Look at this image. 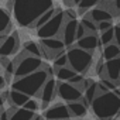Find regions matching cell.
Listing matches in <instances>:
<instances>
[{
    "mask_svg": "<svg viewBox=\"0 0 120 120\" xmlns=\"http://www.w3.org/2000/svg\"><path fill=\"white\" fill-rule=\"evenodd\" d=\"M42 116H44L45 120H56V119H67V117H71V113H69L67 105L58 103V105H54V106L45 109V112H44Z\"/></svg>",
    "mask_w": 120,
    "mask_h": 120,
    "instance_id": "7c38bea8",
    "label": "cell"
},
{
    "mask_svg": "<svg viewBox=\"0 0 120 120\" xmlns=\"http://www.w3.org/2000/svg\"><path fill=\"white\" fill-rule=\"evenodd\" d=\"M11 59L9 56H0V67H2V69H4L9 64H10Z\"/></svg>",
    "mask_w": 120,
    "mask_h": 120,
    "instance_id": "d590c367",
    "label": "cell"
},
{
    "mask_svg": "<svg viewBox=\"0 0 120 120\" xmlns=\"http://www.w3.org/2000/svg\"><path fill=\"white\" fill-rule=\"evenodd\" d=\"M98 95V82H92L85 90H83V99L86 100V103L90 106V103H92V100L95 99V96Z\"/></svg>",
    "mask_w": 120,
    "mask_h": 120,
    "instance_id": "603a6c76",
    "label": "cell"
},
{
    "mask_svg": "<svg viewBox=\"0 0 120 120\" xmlns=\"http://www.w3.org/2000/svg\"><path fill=\"white\" fill-rule=\"evenodd\" d=\"M100 42H99V37L96 35V34H85L82 38H79L78 41H76V45L79 47V48H82V49H86V51H89V52H93L96 48H98V45H99Z\"/></svg>",
    "mask_w": 120,
    "mask_h": 120,
    "instance_id": "5bb4252c",
    "label": "cell"
},
{
    "mask_svg": "<svg viewBox=\"0 0 120 120\" xmlns=\"http://www.w3.org/2000/svg\"><path fill=\"white\" fill-rule=\"evenodd\" d=\"M34 116H35V112H31L24 106H21L13 112V114L10 116V120H33Z\"/></svg>",
    "mask_w": 120,
    "mask_h": 120,
    "instance_id": "d6986e66",
    "label": "cell"
},
{
    "mask_svg": "<svg viewBox=\"0 0 120 120\" xmlns=\"http://www.w3.org/2000/svg\"><path fill=\"white\" fill-rule=\"evenodd\" d=\"M114 40V27H110L105 31L100 33V37H99V42L103 44V45H107L110 42H113Z\"/></svg>",
    "mask_w": 120,
    "mask_h": 120,
    "instance_id": "cb8c5ba5",
    "label": "cell"
},
{
    "mask_svg": "<svg viewBox=\"0 0 120 120\" xmlns=\"http://www.w3.org/2000/svg\"><path fill=\"white\" fill-rule=\"evenodd\" d=\"M78 20H65L64 27L61 30V38L65 44V47H71L76 42V27H78Z\"/></svg>",
    "mask_w": 120,
    "mask_h": 120,
    "instance_id": "8fae6325",
    "label": "cell"
},
{
    "mask_svg": "<svg viewBox=\"0 0 120 120\" xmlns=\"http://www.w3.org/2000/svg\"><path fill=\"white\" fill-rule=\"evenodd\" d=\"M6 79H4V76L2 75V74H0V90H3L4 89V86H6Z\"/></svg>",
    "mask_w": 120,
    "mask_h": 120,
    "instance_id": "74e56055",
    "label": "cell"
},
{
    "mask_svg": "<svg viewBox=\"0 0 120 120\" xmlns=\"http://www.w3.org/2000/svg\"><path fill=\"white\" fill-rule=\"evenodd\" d=\"M68 65V56H67V52L61 54V55H58L54 58V67L55 69L56 68H61V67H67Z\"/></svg>",
    "mask_w": 120,
    "mask_h": 120,
    "instance_id": "83f0119b",
    "label": "cell"
},
{
    "mask_svg": "<svg viewBox=\"0 0 120 120\" xmlns=\"http://www.w3.org/2000/svg\"><path fill=\"white\" fill-rule=\"evenodd\" d=\"M81 24L85 27L86 33H89V34H96V33H98V26H96V23H95L89 16L83 17V19L81 20Z\"/></svg>",
    "mask_w": 120,
    "mask_h": 120,
    "instance_id": "484cf974",
    "label": "cell"
},
{
    "mask_svg": "<svg viewBox=\"0 0 120 120\" xmlns=\"http://www.w3.org/2000/svg\"><path fill=\"white\" fill-rule=\"evenodd\" d=\"M79 2H81V0H74V4H76V6H78V4H79Z\"/></svg>",
    "mask_w": 120,
    "mask_h": 120,
    "instance_id": "ab89813d",
    "label": "cell"
},
{
    "mask_svg": "<svg viewBox=\"0 0 120 120\" xmlns=\"http://www.w3.org/2000/svg\"><path fill=\"white\" fill-rule=\"evenodd\" d=\"M56 95L65 102H75L83 96V92L79 90L75 85L61 81V82H56Z\"/></svg>",
    "mask_w": 120,
    "mask_h": 120,
    "instance_id": "ba28073f",
    "label": "cell"
},
{
    "mask_svg": "<svg viewBox=\"0 0 120 120\" xmlns=\"http://www.w3.org/2000/svg\"><path fill=\"white\" fill-rule=\"evenodd\" d=\"M30 99L28 95L20 92V90H16V89H11L9 92V99H7V103H10V106H17V107H21L24 106V103Z\"/></svg>",
    "mask_w": 120,
    "mask_h": 120,
    "instance_id": "ac0fdd59",
    "label": "cell"
},
{
    "mask_svg": "<svg viewBox=\"0 0 120 120\" xmlns=\"http://www.w3.org/2000/svg\"><path fill=\"white\" fill-rule=\"evenodd\" d=\"M64 14H65V20H74V19H76V13L72 9H68L67 11H64Z\"/></svg>",
    "mask_w": 120,
    "mask_h": 120,
    "instance_id": "e575fe53",
    "label": "cell"
},
{
    "mask_svg": "<svg viewBox=\"0 0 120 120\" xmlns=\"http://www.w3.org/2000/svg\"><path fill=\"white\" fill-rule=\"evenodd\" d=\"M65 23V14L62 10L56 9V11L54 13V16L40 28H37V35L40 38H49V37H56L61 33L62 27Z\"/></svg>",
    "mask_w": 120,
    "mask_h": 120,
    "instance_id": "8992f818",
    "label": "cell"
},
{
    "mask_svg": "<svg viewBox=\"0 0 120 120\" xmlns=\"http://www.w3.org/2000/svg\"><path fill=\"white\" fill-rule=\"evenodd\" d=\"M96 24L100 23V21H105V20H112L113 19V14L106 10L105 7H96V9H90L89 10V14H88Z\"/></svg>",
    "mask_w": 120,
    "mask_h": 120,
    "instance_id": "e0dca14e",
    "label": "cell"
},
{
    "mask_svg": "<svg viewBox=\"0 0 120 120\" xmlns=\"http://www.w3.org/2000/svg\"><path fill=\"white\" fill-rule=\"evenodd\" d=\"M20 38L17 33H9L0 42V56H11L19 51Z\"/></svg>",
    "mask_w": 120,
    "mask_h": 120,
    "instance_id": "9c48e42d",
    "label": "cell"
},
{
    "mask_svg": "<svg viewBox=\"0 0 120 120\" xmlns=\"http://www.w3.org/2000/svg\"><path fill=\"white\" fill-rule=\"evenodd\" d=\"M68 110L71 113V117H83L88 112V106L82 102V100H75V102H67Z\"/></svg>",
    "mask_w": 120,
    "mask_h": 120,
    "instance_id": "2e32d148",
    "label": "cell"
},
{
    "mask_svg": "<svg viewBox=\"0 0 120 120\" xmlns=\"http://www.w3.org/2000/svg\"><path fill=\"white\" fill-rule=\"evenodd\" d=\"M119 74H120V56H116L113 59L106 61V64H105V72H103L102 76H106L110 81L117 82Z\"/></svg>",
    "mask_w": 120,
    "mask_h": 120,
    "instance_id": "4fadbf2b",
    "label": "cell"
},
{
    "mask_svg": "<svg viewBox=\"0 0 120 120\" xmlns=\"http://www.w3.org/2000/svg\"><path fill=\"white\" fill-rule=\"evenodd\" d=\"M117 83L120 85V74H119V79H117Z\"/></svg>",
    "mask_w": 120,
    "mask_h": 120,
    "instance_id": "b9f144b4",
    "label": "cell"
},
{
    "mask_svg": "<svg viewBox=\"0 0 120 120\" xmlns=\"http://www.w3.org/2000/svg\"><path fill=\"white\" fill-rule=\"evenodd\" d=\"M41 49L44 56L55 58L58 55H61L65 52V44L62 38H56V37H49V38H41Z\"/></svg>",
    "mask_w": 120,
    "mask_h": 120,
    "instance_id": "52a82bcc",
    "label": "cell"
},
{
    "mask_svg": "<svg viewBox=\"0 0 120 120\" xmlns=\"http://www.w3.org/2000/svg\"><path fill=\"white\" fill-rule=\"evenodd\" d=\"M83 79H85L83 74H75V76H74L72 79H69L68 82H69V83H72V85H78V83H81Z\"/></svg>",
    "mask_w": 120,
    "mask_h": 120,
    "instance_id": "d6a6232c",
    "label": "cell"
},
{
    "mask_svg": "<svg viewBox=\"0 0 120 120\" xmlns=\"http://www.w3.org/2000/svg\"><path fill=\"white\" fill-rule=\"evenodd\" d=\"M68 67L72 68L76 74H85L92 67L93 62V55L92 52L79 48L78 45H71L68 52Z\"/></svg>",
    "mask_w": 120,
    "mask_h": 120,
    "instance_id": "277c9868",
    "label": "cell"
},
{
    "mask_svg": "<svg viewBox=\"0 0 120 120\" xmlns=\"http://www.w3.org/2000/svg\"><path fill=\"white\" fill-rule=\"evenodd\" d=\"M109 90H114L116 89V85H117V82H114V81H110L109 78H106V76H102V81H100Z\"/></svg>",
    "mask_w": 120,
    "mask_h": 120,
    "instance_id": "4dcf8cb0",
    "label": "cell"
},
{
    "mask_svg": "<svg viewBox=\"0 0 120 120\" xmlns=\"http://www.w3.org/2000/svg\"><path fill=\"white\" fill-rule=\"evenodd\" d=\"M93 114L99 120H112L117 116L120 109V96L113 90L98 93L90 103Z\"/></svg>",
    "mask_w": 120,
    "mask_h": 120,
    "instance_id": "7a4b0ae2",
    "label": "cell"
},
{
    "mask_svg": "<svg viewBox=\"0 0 120 120\" xmlns=\"http://www.w3.org/2000/svg\"><path fill=\"white\" fill-rule=\"evenodd\" d=\"M54 7L52 0H10L9 10L21 27L34 28L38 17Z\"/></svg>",
    "mask_w": 120,
    "mask_h": 120,
    "instance_id": "6da1fadb",
    "label": "cell"
},
{
    "mask_svg": "<svg viewBox=\"0 0 120 120\" xmlns=\"http://www.w3.org/2000/svg\"><path fill=\"white\" fill-rule=\"evenodd\" d=\"M56 120H72L71 117H67V119H56Z\"/></svg>",
    "mask_w": 120,
    "mask_h": 120,
    "instance_id": "60d3db41",
    "label": "cell"
},
{
    "mask_svg": "<svg viewBox=\"0 0 120 120\" xmlns=\"http://www.w3.org/2000/svg\"><path fill=\"white\" fill-rule=\"evenodd\" d=\"M116 56H120V48L117 47V44L110 42V44L105 45V48H103V59L109 61V59H113Z\"/></svg>",
    "mask_w": 120,
    "mask_h": 120,
    "instance_id": "44dd1931",
    "label": "cell"
},
{
    "mask_svg": "<svg viewBox=\"0 0 120 120\" xmlns=\"http://www.w3.org/2000/svg\"><path fill=\"white\" fill-rule=\"evenodd\" d=\"M48 78H49L48 69H47V67H42V68H40V69H37L26 76L16 78L11 88L33 98V96H37L40 93L42 85L45 83V81Z\"/></svg>",
    "mask_w": 120,
    "mask_h": 120,
    "instance_id": "3957f363",
    "label": "cell"
},
{
    "mask_svg": "<svg viewBox=\"0 0 120 120\" xmlns=\"http://www.w3.org/2000/svg\"><path fill=\"white\" fill-rule=\"evenodd\" d=\"M85 34H88V33H86L85 27H83V26L81 24V21H79V23H78V27H76V41H78L79 38H82Z\"/></svg>",
    "mask_w": 120,
    "mask_h": 120,
    "instance_id": "1f68e13d",
    "label": "cell"
},
{
    "mask_svg": "<svg viewBox=\"0 0 120 120\" xmlns=\"http://www.w3.org/2000/svg\"><path fill=\"white\" fill-rule=\"evenodd\" d=\"M33 120H45V119H44V116H37V114H35V116L33 117Z\"/></svg>",
    "mask_w": 120,
    "mask_h": 120,
    "instance_id": "f35d334b",
    "label": "cell"
},
{
    "mask_svg": "<svg viewBox=\"0 0 120 120\" xmlns=\"http://www.w3.org/2000/svg\"><path fill=\"white\" fill-rule=\"evenodd\" d=\"M55 11H56V9H55V7H51L49 10H47L45 13H42V14L38 17V20L35 21L34 27H35V28H40L41 26H44V24H45V23H47V21L54 16V13H55Z\"/></svg>",
    "mask_w": 120,
    "mask_h": 120,
    "instance_id": "d4e9b609",
    "label": "cell"
},
{
    "mask_svg": "<svg viewBox=\"0 0 120 120\" xmlns=\"http://www.w3.org/2000/svg\"><path fill=\"white\" fill-rule=\"evenodd\" d=\"M38 96H40V99L42 102V106H41L42 109H45L54 100V98L56 96V81H55L54 76H49L45 81V83L42 85V88H41V90L38 93Z\"/></svg>",
    "mask_w": 120,
    "mask_h": 120,
    "instance_id": "30bf717a",
    "label": "cell"
},
{
    "mask_svg": "<svg viewBox=\"0 0 120 120\" xmlns=\"http://www.w3.org/2000/svg\"><path fill=\"white\" fill-rule=\"evenodd\" d=\"M24 107H26V109H28V110H31V112H37V110L40 109V105H38V102H37L35 99L30 98V99L24 103Z\"/></svg>",
    "mask_w": 120,
    "mask_h": 120,
    "instance_id": "f1b7e54d",
    "label": "cell"
},
{
    "mask_svg": "<svg viewBox=\"0 0 120 120\" xmlns=\"http://www.w3.org/2000/svg\"><path fill=\"white\" fill-rule=\"evenodd\" d=\"M28 55H35V56H42V49H41V45L35 41H28L24 44V48H23Z\"/></svg>",
    "mask_w": 120,
    "mask_h": 120,
    "instance_id": "7402d4cb",
    "label": "cell"
},
{
    "mask_svg": "<svg viewBox=\"0 0 120 120\" xmlns=\"http://www.w3.org/2000/svg\"><path fill=\"white\" fill-rule=\"evenodd\" d=\"M106 92H109V89L102 82H98V93H106Z\"/></svg>",
    "mask_w": 120,
    "mask_h": 120,
    "instance_id": "8d00e7d4",
    "label": "cell"
},
{
    "mask_svg": "<svg viewBox=\"0 0 120 120\" xmlns=\"http://www.w3.org/2000/svg\"><path fill=\"white\" fill-rule=\"evenodd\" d=\"M102 2V0H81L79 2V4H78V10L81 11V13H83V11H86V10H90V9H93L96 4H99Z\"/></svg>",
    "mask_w": 120,
    "mask_h": 120,
    "instance_id": "4316f807",
    "label": "cell"
},
{
    "mask_svg": "<svg viewBox=\"0 0 120 120\" xmlns=\"http://www.w3.org/2000/svg\"><path fill=\"white\" fill-rule=\"evenodd\" d=\"M0 69H2V67H0Z\"/></svg>",
    "mask_w": 120,
    "mask_h": 120,
    "instance_id": "ee69618b",
    "label": "cell"
},
{
    "mask_svg": "<svg viewBox=\"0 0 120 120\" xmlns=\"http://www.w3.org/2000/svg\"><path fill=\"white\" fill-rule=\"evenodd\" d=\"M16 62V69H14V78H21L26 76L40 68L44 67L41 56H35V55H28L24 49L21 54H19V56L14 59Z\"/></svg>",
    "mask_w": 120,
    "mask_h": 120,
    "instance_id": "5b68a950",
    "label": "cell"
},
{
    "mask_svg": "<svg viewBox=\"0 0 120 120\" xmlns=\"http://www.w3.org/2000/svg\"><path fill=\"white\" fill-rule=\"evenodd\" d=\"M11 28H13L11 16L9 10L4 7H0V35H7Z\"/></svg>",
    "mask_w": 120,
    "mask_h": 120,
    "instance_id": "9a60e30c",
    "label": "cell"
},
{
    "mask_svg": "<svg viewBox=\"0 0 120 120\" xmlns=\"http://www.w3.org/2000/svg\"><path fill=\"white\" fill-rule=\"evenodd\" d=\"M98 26V31H105V30H107V28H110V27H113V21L112 20H105V21H100V23H98L96 24Z\"/></svg>",
    "mask_w": 120,
    "mask_h": 120,
    "instance_id": "f546056e",
    "label": "cell"
},
{
    "mask_svg": "<svg viewBox=\"0 0 120 120\" xmlns=\"http://www.w3.org/2000/svg\"><path fill=\"white\" fill-rule=\"evenodd\" d=\"M75 74H76V72H75L72 68H69L68 65H67V67H61V68H56V71H55L56 79L64 81V82H68L69 79H72V78L75 76Z\"/></svg>",
    "mask_w": 120,
    "mask_h": 120,
    "instance_id": "ffe728a7",
    "label": "cell"
},
{
    "mask_svg": "<svg viewBox=\"0 0 120 120\" xmlns=\"http://www.w3.org/2000/svg\"><path fill=\"white\" fill-rule=\"evenodd\" d=\"M114 44H117V47L120 48V23L114 26Z\"/></svg>",
    "mask_w": 120,
    "mask_h": 120,
    "instance_id": "836d02e7",
    "label": "cell"
},
{
    "mask_svg": "<svg viewBox=\"0 0 120 120\" xmlns=\"http://www.w3.org/2000/svg\"><path fill=\"white\" fill-rule=\"evenodd\" d=\"M0 2H6V0H0Z\"/></svg>",
    "mask_w": 120,
    "mask_h": 120,
    "instance_id": "7bdbcfd3",
    "label": "cell"
}]
</instances>
